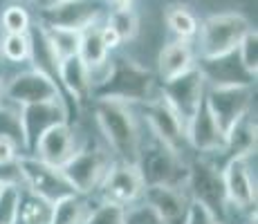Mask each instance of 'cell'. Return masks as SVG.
<instances>
[{
	"instance_id": "6da1fadb",
	"label": "cell",
	"mask_w": 258,
	"mask_h": 224,
	"mask_svg": "<svg viewBox=\"0 0 258 224\" xmlns=\"http://www.w3.org/2000/svg\"><path fill=\"white\" fill-rule=\"evenodd\" d=\"M94 119L119 159L126 164H137L142 151V134L131 106L115 99H97Z\"/></svg>"
},
{
	"instance_id": "7a4b0ae2",
	"label": "cell",
	"mask_w": 258,
	"mask_h": 224,
	"mask_svg": "<svg viewBox=\"0 0 258 224\" xmlns=\"http://www.w3.org/2000/svg\"><path fill=\"white\" fill-rule=\"evenodd\" d=\"M153 92V77L148 69H144L137 63L128 58H117L108 61V74L92 94L97 99H115L131 106L133 101H151Z\"/></svg>"
},
{
	"instance_id": "3957f363",
	"label": "cell",
	"mask_w": 258,
	"mask_h": 224,
	"mask_svg": "<svg viewBox=\"0 0 258 224\" xmlns=\"http://www.w3.org/2000/svg\"><path fill=\"white\" fill-rule=\"evenodd\" d=\"M249 21L242 14L225 12L213 14L200 25V56L202 61L229 56L238 49V43L249 32Z\"/></svg>"
},
{
	"instance_id": "277c9868",
	"label": "cell",
	"mask_w": 258,
	"mask_h": 224,
	"mask_svg": "<svg viewBox=\"0 0 258 224\" xmlns=\"http://www.w3.org/2000/svg\"><path fill=\"white\" fill-rule=\"evenodd\" d=\"M205 106L211 112L213 121L222 134L249 114L251 108V83H229V86H211L205 90Z\"/></svg>"
},
{
	"instance_id": "5b68a950",
	"label": "cell",
	"mask_w": 258,
	"mask_h": 224,
	"mask_svg": "<svg viewBox=\"0 0 258 224\" xmlns=\"http://www.w3.org/2000/svg\"><path fill=\"white\" fill-rule=\"evenodd\" d=\"M18 168H21V179L25 191L43 197L45 202L54 204L66 195H72V186L63 177L61 168L52 164L41 162L38 157H18Z\"/></svg>"
},
{
	"instance_id": "8992f818",
	"label": "cell",
	"mask_w": 258,
	"mask_h": 224,
	"mask_svg": "<svg viewBox=\"0 0 258 224\" xmlns=\"http://www.w3.org/2000/svg\"><path fill=\"white\" fill-rule=\"evenodd\" d=\"M110 164L112 162L101 148H86L74 153L61 166V173L77 195H88L94 188H99Z\"/></svg>"
},
{
	"instance_id": "52a82bcc",
	"label": "cell",
	"mask_w": 258,
	"mask_h": 224,
	"mask_svg": "<svg viewBox=\"0 0 258 224\" xmlns=\"http://www.w3.org/2000/svg\"><path fill=\"white\" fill-rule=\"evenodd\" d=\"M137 168H140L146 186H151V184L182 186V182L186 184V175H188V171L180 162V155L168 151L160 141H155V146L146 148V151H140Z\"/></svg>"
},
{
	"instance_id": "ba28073f",
	"label": "cell",
	"mask_w": 258,
	"mask_h": 224,
	"mask_svg": "<svg viewBox=\"0 0 258 224\" xmlns=\"http://www.w3.org/2000/svg\"><path fill=\"white\" fill-rule=\"evenodd\" d=\"M144 177L137 168V164H126L117 162L110 164V168L106 171L101 184H99V193H101L103 202L119 204V206H131V204L140 202L144 195Z\"/></svg>"
},
{
	"instance_id": "9c48e42d",
	"label": "cell",
	"mask_w": 258,
	"mask_h": 224,
	"mask_svg": "<svg viewBox=\"0 0 258 224\" xmlns=\"http://www.w3.org/2000/svg\"><path fill=\"white\" fill-rule=\"evenodd\" d=\"M5 99H9L16 106H36V103H54L63 101L61 88L52 77L38 72V69H27L5 83Z\"/></svg>"
},
{
	"instance_id": "30bf717a",
	"label": "cell",
	"mask_w": 258,
	"mask_h": 224,
	"mask_svg": "<svg viewBox=\"0 0 258 224\" xmlns=\"http://www.w3.org/2000/svg\"><path fill=\"white\" fill-rule=\"evenodd\" d=\"M205 86H207L205 74L200 72L198 65L184 74H180L177 79L162 83V97L166 99L173 110L180 114V119L184 121V128L186 121L196 114V110L205 101Z\"/></svg>"
},
{
	"instance_id": "8fae6325",
	"label": "cell",
	"mask_w": 258,
	"mask_h": 224,
	"mask_svg": "<svg viewBox=\"0 0 258 224\" xmlns=\"http://www.w3.org/2000/svg\"><path fill=\"white\" fill-rule=\"evenodd\" d=\"M144 119H146L151 132L155 134V139L166 146L168 151L180 155V148L186 143V132H184V121L180 119V114L168 106L164 97H157L146 101L144 106Z\"/></svg>"
},
{
	"instance_id": "7c38bea8",
	"label": "cell",
	"mask_w": 258,
	"mask_h": 224,
	"mask_svg": "<svg viewBox=\"0 0 258 224\" xmlns=\"http://www.w3.org/2000/svg\"><path fill=\"white\" fill-rule=\"evenodd\" d=\"M101 0H54L43 9V25L52 29L81 32L101 16Z\"/></svg>"
},
{
	"instance_id": "4fadbf2b",
	"label": "cell",
	"mask_w": 258,
	"mask_h": 224,
	"mask_svg": "<svg viewBox=\"0 0 258 224\" xmlns=\"http://www.w3.org/2000/svg\"><path fill=\"white\" fill-rule=\"evenodd\" d=\"M142 202L153 208L164 224H186L193 200L182 186H166V184H151L144 188Z\"/></svg>"
},
{
	"instance_id": "5bb4252c",
	"label": "cell",
	"mask_w": 258,
	"mask_h": 224,
	"mask_svg": "<svg viewBox=\"0 0 258 224\" xmlns=\"http://www.w3.org/2000/svg\"><path fill=\"white\" fill-rule=\"evenodd\" d=\"M34 157L61 168L77 153V137L68 121H56L34 139Z\"/></svg>"
},
{
	"instance_id": "9a60e30c",
	"label": "cell",
	"mask_w": 258,
	"mask_h": 224,
	"mask_svg": "<svg viewBox=\"0 0 258 224\" xmlns=\"http://www.w3.org/2000/svg\"><path fill=\"white\" fill-rule=\"evenodd\" d=\"M222 188H225L227 204L234 208L247 211L256 204V182L251 177L249 164L245 157H231L220 171Z\"/></svg>"
},
{
	"instance_id": "2e32d148",
	"label": "cell",
	"mask_w": 258,
	"mask_h": 224,
	"mask_svg": "<svg viewBox=\"0 0 258 224\" xmlns=\"http://www.w3.org/2000/svg\"><path fill=\"white\" fill-rule=\"evenodd\" d=\"M186 186L191 188V193H193L191 200L202 204L205 208H209L213 215H216V206H218V211H222V208L227 206L225 188H222V177L211 164L198 162L196 166L188 171Z\"/></svg>"
},
{
	"instance_id": "e0dca14e",
	"label": "cell",
	"mask_w": 258,
	"mask_h": 224,
	"mask_svg": "<svg viewBox=\"0 0 258 224\" xmlns=\"http://www.w3.org/2000/svg\"><path fill=\"white\" fill-rule=\"evenodd\" d=\"M186 141L191 143L196 151L200 153H218L225 151V134L218 128V123L213 121L211 112L207 110L205 101L202 106L196 110L191 119L186 121Z\"/></svg>"
},
{
	"instance_id": "ac0fdd59",
	"label": "cell",
	"mask_w": 258,
	"mask_h": 224,
	"mask_svg": "<svg viewBox=\"0 0 258 224\" xmlns=\"http://www.w3.org/2000/svg\"><path fill=\"white\" fill-rule=\"evenodd\" d=\"M21 121H23L25 148H32L34 139H36L38 134L45 130V128H49L52 123H56V121H66L63 101L25 106V108H21Z\"/></svg>"
},
{
	"instance_id": "d6986e66",
	"label": "cell",
	"mask_w": 258,
	"mask_h": 224,
	"mask_svg": "<svg viewBox=\"0 0 258 224\" xmlns=\"http://www.w3.org/2000/svg\"><path fill=\"white\" fill-rule=\"evenodd\" d=\"M157 67H160L162 81L177 79L180 74H184L191 67H196V54H193L191 41H180V38H177V41L168 43L160 52Z\"/></svg>"
},
{
	"instance_id": "ffe728a7",
	"label": "cell",
	"mask_w": 258,
	"mask_h": 224,
	"mask_svg": "<svg viewBox=\"0 0 258 224\" xmlns=\"http://www.w3.org/2000/svg\"><path fill=\"white\" fill-rule=\"evenodd\" d=\"M56 79L63 83V88L70 92L77 101H86L92 97V81H90V69L79 56H70L66 61L58 63Z\"/></svg>"
},
{
	"instance_id": "44dd1931",
	"label": "cell",
	"mask_w": 258,
	"mask_h": 224,
	"mask_svg": "<svg viewBox=\"0 0 258 224\" xmlns=\"http://www.w3.org/2000/svg\"><path fill=\"white\" fill-rule=\"evenodd\" d=\"M79 58L88 65V69L99 67L108 61V49L101 41V25L92 23L79 32Z\"/></svg>"
},
{
	"instance_id": "7402d4cb",
	"label": "cell",
	"mask_w": 258,
	"mask_h": 224,
	"mask_svg": "<svg viewBox=\"0 0 258 224\" xmlns=\"http://www.w3.org/2000/svg\"><path fill=\"white\" fill-rule=\"evenodd\" d=\"M225 151L231 153V157H249L256 151V121H251L249 114L225 134Z\"/></svg>"
},
{
	"instance_id": "603a6c76",
	"label": "cell",
	"mask_w": 258,
	"mask_h": 224,
	"mask_svg": "<svg viewBox=\"0 0 258 224\" xmlns=\"http://www.w3.org/2000/svg\"><path fill=\"white\" fill-rule=\"evenodd\" d=\"M49 220H52V204L21 188V200H18L14 224H49Z\"/></svg>"
},
{
	"instance_id": "cb8c5ba5",
	"label": "cell",
	"mask_w": 258,
	"mask_h": 224,
	"mask_svg": "<svg viewBox=\"0 0 258 224\" xmlns=\"http://www.w3.org/2000/svg\"><path fill=\"white\" fill-rule=\"evenodd\" d=\"M88 204L83 202L81 195L72 193L52 204V220L49 224H81L88 215Z\"/></svg>"
},
{
	"instance_id": "d4e9b609",
	"label": "cell",
	"mask_w": 258,
	"mask_h": 224,
	"mask_svg": "<svg viewBox=\"0 0 258 224\" xmlns=\"http://www.w3.org/2000/svg\"><path fill=\"white\" fill-rule=\"evenodd\" d=\"M164 18H166V25L171 27V32L180 41H191L198 34V29H200L196 14L188 7H184V5H171V7H166Z\"/></svg>"
},
{
	"instance_id": "484cf974",
	"label": "cell",
	"mask_w": 258,
	"mask_h": 224,
	"mask_svg": "<svg viewBox=\"0 0 258 224\" xmlns=\"http://www.w3.org/2000/svg\"><path fill=\"white\" fill-rule=\"evenodd\" d=\"M43 29H45L49 47L54 49L58 63L70 56H79V32H72V29H52V27H43Z\"/></svg>"
},
{
	"instance_id": "4316f807",
	"label": "cell",
	"mask_w": 258,
	"mask_h": 224,
	"mask_svg": "<svg viewBox=\"0 0 258 224\" xmlns=\"http://www.w3.org/2000/svg\"><path fill=\"white\" fill-rule=\"evenodd\" d=\"M32 54V41L29 34H5L0 38V56L9 63H23L29 61Z\"/></svg>"
},
{
	"instance_id": "83f0119b",
	"label": "cell",
	"mask_w": 258,
	"mask_h": 224,
	"mask_svg": "<svg viewBox=\"0 0 258 224\" xmlns=\"http://www.w3.org/2000/svg\"><path fill=\"white\" fill-rule=\"evenodd\" d=\"M236 52H238L236 56H238V61H240L242 69L254 79L258 72V32L256 29H249V32L242 36Z\"/></svg>"
},
{
	"instance_id": "f1b7e54d",
	"label": "cell",
	"mask_w": 258,
	"mask_h": 224,
	"mask_svg": "<svg viewBox=\"0 0 258 224\" xmlns=\"http://www.w3.org/2000/svg\"><path fill=\"white\" fill-rule=\"evenodd\" d=\"M81 224H126V208L119 204L101 202L97 208H90Z\"/></svg>"
},
{
	"instance_id": "f546056e",
	"label": "cell",
	"mask_w": 258,
	"mask_h": 224,
	"mask_svg": "<svg viewBox=\"0 0 258 224\" xmlns=\"http://www.w3.org/2000/svg\"><path fill=\"white\" fill-rule=\"evenodd\" d=\"M0 137H7L16 141L18 146L23 143L25 148V137H23V121H21V110H12L0 103Z\"/></svg>"
},
{
	"instance_id": "4dcf8cb0",
	"label": "cell",
	"mask_w": 258,
	"mask_h": 224,
	"mask_svg": "<svg viewBox=\"0 0 258 224\" xmlns=\"http://www.w3.org/2000/svg\"><path fill=\"white\" fill-rule=\"evenodd\" d=\"M106 23L115 27V32L119 34L121 43L135 38L137 27H140V23H137V16H135V12H133V9H115V12L108 16Z\"/></svg>"
},
{
	"instance_id": "1f68e13d",
	"label": "cell",
	"mask_w": 258,
	"mask_h": 224,
	"mask_svg": "<svg viewBox=\"0 0 258 224\" xmlns=\"http://www.w3.org/2000/svg\"><path fill=\"white\" fill-rule=\"evenodd\" d=\"M29 25H32V18H29L27 9L21 5H9L3 12L5 34H29Z\"/></svg>"
},
{
	"instance_id": "d6a6232c",
	"label": "cell",
	"mask_w": 258,
	"mask_h": 224,
	"mask_svg": "<svg viewBox=\"0 0 258 224\" xmlns=\"http://www.w3.org/2000/svg\"><path fill=\"white\" fill-rule=\"evenodd\" d=\"M18 200H21V186H5L3 195H0V224L16 222Z\"/></svg>"
},
{
	"instance_id": "836d02e7",
	"label": "cell",
	"mask_w": 258,
	"mask_h": 224,
	"mask_svg": "<svg viewBox=\"0 0 258 224\" xmlns=\"http://www.w3.org/2000/svg\"><path fill=\"white\" fill-rule=\"evenodd\" d=\"M126 224H164L153 213L151 206H146L142 200L126 206Z\"/></svg>"
},
{
	"instance_id": "e575fe53",
	"label": "cell",
	"mask_w": 258,
	"mask_h": 224,
	"mask_svg": "<svg viewBox=\"0 0 258 224\" xmlns=\"http://www.w3.org/2000/svg\"><path fill=\"white\" fill-rule=\"evenodd\" d=\"M186 224H222L220 217H216L209 208H205L202 204L193 202L191 204V213H188Z\"/></svg>"
},
{
	"instance_id": "d590c367",
	"label": "cell",
	"mask_w": 258,
	"mask_h": 224,
	"mask_svg": "<svg viewBox=\"0 0 258 224\" xmlns=\"http://www.w3.org/2000/svg\"><path fill=\"white\" fill-rule=\"evenodd\" d=\"M21 157L18 155V143L7 137H0V166L3 164H12Z\"/></svg>"
},
{
	"instance_id": "8d00e7d4",
	"label": "cell",
	"mask_w": 258,
	"mask_h": 224,
	"mask_svg": "<svg viewBox=\"0 0 258 224\" xmlns=\"http://www.w3.org/2000/svg\"><path fill=\"white\" fill-rule=\"evenodd\" d=\"M101 41L103 45H106V49L110 52V49H117L119 45H121V38H119V34L115 32V27L108 23L101 25Z\"/></svg>"
},
{
	"instance_id": "74e56055",
	"label": "cell",
	"mask_w": 258,
	"mask_h": 224,
	"mask_svg": "<svg viewBox=\"0 0 258 224\" xmlns=\"http://www.w3.org/2000/svg\"><path fill=\"white\" fill-rule=\"evenodd\" d=\"M110 5L115 9H131L133 7V0H110Z\"/></svg>"
},
{
	"instance_id": "f35d334b",
	"label": "cell",
	"mask_w": 258,
	"mask_h": 224,
	"mask_svg": "<svg viewBox=\"0 0 258 224\" xmlns=\"http://www.w3.org/2000/svg\"><path fill=\"white\" fill-rule=\"evenodd\" d=\"M3 99H5V83H3V79H0V103H3Z\"/></svg>"
},
{
	"instance_id": "ab89813d",
	"label": "cell",
	"mask_w": 258,
	"mask_h": 224,
	"mask_svg": "<svg viewBox=\"0 0 258 224\" xmlns=\"http://www.w3.org/2000/svg\"><path fill=\"white\" fill-rule=\"evenodd\" d=\"M3 191H5V184H3V182H0V195H3Z\"/></svg>"
}]
</instances>
